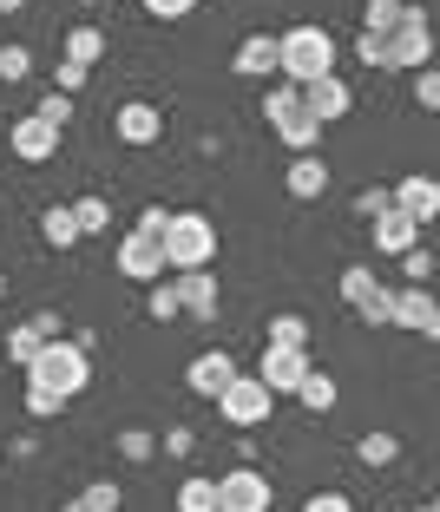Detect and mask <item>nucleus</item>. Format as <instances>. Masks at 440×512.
Instances as JSON below:
<instances>
[{"label":"nucleus","mask_w":440,"mask_h":512,"mask_svg":"<svg viewBox=\"0 0 440 512\" xmlns=\"http://www.w3.org/2000/svg\"><path fill=\"white\" fill-rule=\"evenodd\" d=\"M276 60H283V79L289 86H309V79L335 73V33L329 27H283L276 33Z\"/></svg>","instance_id":"obj_1"},{"label":"nucleus","mask_w":440,"mask_h":512,"mask_svg":"<svg viewBox=\"0 0 440 512\" xmlns=\"http://www.w3.org/2000/svg\"><path fill=\"white\" fill-rule=\"evenodd\" d=\"M27 381H33V388H46V394H60V401H73V394L92 381V355L73 342V335H60V342H46L40 355H33Z\"/></svg>","instance_id":"obj_2"},{"label":"nucleus","mask_w":440,"mask_h":512,"mask_svg":"<svg viewBox=\"0 0 440 512\" xmlns=\"http://www.w3.org/2000/svg\"><path fill=\"white\" fill-rule=\"evenodd\" d=\"M165 263L171 270H211V256H217V224L204 211H171V224H165Z\"/></svg>","instance_id":"obj_3"},{"label":"nucleus","mask_w":440,"mask_h":512,"mask_svg":"<svg viewBox=\"0 0 440 512\" xmlns=\"http://www.w3.org/2000/svg\"><path fill=\"white\" fill-rule=\"evenodd\" d=\"M263 119H270V132L283 138L296 158H303V151H316V138H322V125L303 112V86H289V79L263 92Z\"/></svg>","instance_id":"obj_4"},{"label":"nucleus","mask_w":440,"mask_h":512,"mask_svg":"<svg viewBox=\"0 0 440 512\" xmlns=\"http://www.w3.org/2000/svg\"><path fill=\"white\" fill-rule=\"evenodd\" d=\"M421 66H434V20L427 7H408L401 27L388 33V73H421Z\"/></svg>","instance_id":"obj_5"},{"label":"nucleus","mask_w":440,"mask_h":512,"mask_svg":"<svg viewBox=\"0 0 440 512\" xmlns=\"http://www.w3.org/2000/svg\"><path fill=\"white\" fill-rule=\"evenodd\" d=\"M217 414H224L230 427H263V421L276 414V394L263 388L257 375H237L224 394H217Z\"/></svg>","instance_id":"obj_6"},{"label":"nucleus","mask_w":440,"mask_h":512,"mask_svg":"<svg viewBox=\"0 0 440 512\" xmlns=\"http://www.w3.org/2000/svg\"><path fill=\"white\" fill-rule=\"evenodd\" d=\"M270 506H276V493H270V480H263L250 460L217 480V512H270Z\"/></svg>","instance_id":"obj_7"},{"label":"nucleus","mask_w":440,"mask_h":512,"mask_svg":"<svg viewBox=\"0 0 440 512\" xmlns=\"http://www.w3.org/2000/svg\"><path fill=\"white\" fill-rule=\"evenodd\" d=\"M309 368H316V362H309V348H263L257 381H263L270 394H296V388L309 381Z\"/></svg>","instance_id":"obj_8"},{"label":"nucleus","mask_w":440,"mask_h":512,"mask_svg":"<svg viewBox=\"0 0 440 512\" xmlns=\"http://www.w3.org/2000/svg\"><path fill=\"white\" fill-rule=\"evenodd\" d=\"M165 270H171V263H165V243H158V237H145V230L119 237V276H132V283H145V289H152Z\"/></svg>","instance_id":"obj_9"},{"label":"nucleus","mask_w":440,"mask_h":512,"mask_svg":"<svg viewBox=\"0 0 440 512\" xmlns=\"http://www.w3.org/2000/svg\"><path fill=\"white\" fill-rule=\"evenodd\" d=\"M303 112H309L316 125H335V119H349V112H355V86H349V79H335V73L309 79V86H303Z\"/></svg>","instance_id":"obj_10"},{"label":"nucleus","mask_w":440,"mask_h":512,"mask_svg":"<svg viewBox=\"0 0 440 512\" xmlns=\"http://www.w3.org/2000/svg\"><path fill=\"white\" fill-rule=\"evenodd\" d=\"M112 132H119V145H158V138H165V112H158L152 99H125V106L112 112Z\"/></svg>","instance_id":"obj_11"},{"label":"nucleus","mask_w":440,"mask_h":512,"mask_svg":"<svg viewBox=\"0 0 440 512\" xmlns=\"http://www.w3.org/2000/svg\"><path fill=\"white\" fill-rule=\"evenodd\" d=\"M237 375H243V368L230 362L224 348H204V355H191V368H184V388H191V394H204V401H217V394H224Z\"/></svg>","instance_id":"obj_12"},{"label":"nucleus","mask_w":440,"mask_h":512,"mask_svg":"<svg viewBox=\"0 0 440 512\" xmlns=\"http://www.w3.org/2000/svg\"><path fill=\"white\" fill-rule=\"evenodd\" d=\"M395 211L408 217V224H434V217H440V178L408 171V178L395 184Z\"/></svg>","instance_id":"obj_13"},{"label":"nucleus","mask_w":440,"mask_h":512,"mask_svg":"<svg viewBox=\"0 0 440 512\" xmlns=\"http://www.w3.org/2000/svg\"><path fill=\"white\" fill-rule=\"evenodd\" d=\"M230 73L237 79H283V60H276V33H250V40L230 53Z\"/></svg>","instance_id":"obj_14"},{"label":"nucleus","mask_w":440,"mask_h":512,"mask_svg":"<svg viewBox=\"0 0 440 512\" xmlns=\"http://www.w3.org/2000/svg\"><path fill=\"white\" fill-rule=\"evenodd\" d=\"M7 145H14V158H20V165H46V158L60 151V132H53L46 119H33V112H27V119H14V125H7Z\"/></svg>","instance_id":"obj_15"},{"label":"nucleus","mask_w":440,"mask_h":512,"mask_svg":"<svg viewBox=\"0 0 440 512\" xmlns=\"http://www.w3.org/2000/svg\"><path fill=\"white\" fill-rule=\"evenodd\" d=\"M171 296H178L184 316H204V322L217 316V276L211 270H184L178 283H171Z\"/></svg>","instance_id":"obj_16"},{"label":"nucleus","mask_w":440,"mask_h":512,"mask_svg":"<svg viewBox=\"0 0 440 512\" xmlns=\"http://www.w3.org/2000/svg\"><path fill=\"white\" fill-rule=\"evenodd\" d=\"M368 237H375V250H381V256H408V250H421V224H408L401 211L375 217V224H368Z\"/></svg>","instance_id":"obj_17"},{"label":"nucleus","mask_w":440,"mask_h":512,"mask_svg":"<svg viewBox=\"0 0 440 512\" xmlns=\"http://www.w3.org/2000/svg\"><path fill=\"white\" fill-rule=\"evenodd\" d=\"M322 191H329V165H322L316 151H303V158H289V197H303V204H316Z\"/></svg>","instance_id":"obj_18"},{"label":"nucleus","mask_w":440,"mask_h":512,"mask_svg":"<svg viewBox=\"0 0 440 512\" xmlns=\"http://www.w3.org/2000/svg\"><path fill=\"white\" fill-rule=\"evenodd\" d=\"M40 237H46V250H79V217H73V204H46L40 211Z\"/></svg>","instance_id":"obj_19"},{"label":"nucleus","mask_w":440,"mask_h":512,"mask_svg":"<svg viewBox=\"0 0 440 512\" xmlns=\"http://www.w3.org/2000/svg\"><path fill=\"white\" fill-rule=\"evenodd\" d=\"M0 348H7V362L14 368H33V355L46 348V335H40V322H14V329H0Z\"/></svg>","instance_id":"obj_20"},{"label":"nucleus","mask_w":440,"mask_h":512,"mask_svg":"<svg viewBox=\"0 0 440 512\" xmlns=\"http://www.w3.org/2000/svg\"><path fill=\"white\" fill-rule=\"evenodd\" d=\"M427 316H434V296H427V289H395V329H414V335H421V322Z\"/></svg>","instance_id":"obj_21"},{"label":"nucleus","mask_w":440,"mask_h":512,"mask_svg":"<svg viewBox=\"0 0 440 512\" xmlns=\"http://www.w3.org/2000/svg\"><path fill=\"white\" fill-rule=\"evenodd\" d=\"M296 401H303L309 414H335V401H342V388H335V375H322V368H309V381L296 388Z\"/></svg>","instance_id":"obj_22"},{"label":"nucleus","mask_w":440,"mask_h":512,"mask_svg":"<svg viewBox=\"0 0 440 512\" xmlns=\"http://www.w3.org/2000/svg\"><path fill=\"white\" fill-rule=\"evenodd\" d=\"M66 60L92 73V66L106 60V33H99V27H73V33H66Z\"/></svg>","instance_id":"obj_23"},{"label":"nucleus","mask_w":440,"mask_h":512,"mask_svg":"<svg viewBox=\"0 0 440 512\" xmlns=\"http://www.w3.org/2000/svg\"><path fill=\"white\" fill-rule=\"evenodd\" d=\"M263 348H309V316H296V309L270 316V335H263Z\"/></svg>","instance_id":"obj_24"},{"label":"nucleus","mask_w":440,"mask_h":512,"mask_svg":"<svg viewBox=\"0 0 440 512\" xmlns=\"http://www.w3.org/2000/svg\"><path fill=\"white\" fill-rule=\"evenodd\" d=\"M355 453H362V467H395V460H401V440L388 434V427H375V434L355 440Z\"/></svg>","instance_id":"obj_25"},{"label":"nucleus","mask_w":440,"mask_h":512,"mask_svg":"<svg viewBox=\"0 0 440 512\" xmlns=\"http://www.w3.org/2000/svg\"><path fill=\"white\" fill-rule=\"evenodd\" d=\"M401 14H408V0H368L362 7V33H395Z\"/></svg>","instance_id":"obj_26"},{"label":"nucleus","mask_w":440,"mask_h":512,"mask_svg":"<svg viewBox=\"0 0 440 512\" xmlns=\"http://www.w3.org/2000/svg\"><path fill=\"white\" fill-rule=\"evenodd\" d=\"M375 289H381V276H375V270H362V263H349V270H342V302H349V309H362Z\"/></svg>","instance_id":"obj_27"},{"label":"nucleus","mask_w":440,"mask_h":512,"mask_svg":"<svg viewBox=\"0 0 440 512\" xmlns=\"http://www.w3.org/2000/svg\"><path fill=\"white\" fill-rule=\"evenodd\" d=\"M73 217H79V237H99V230H112V204H106V197H79Z\"/></svg>","instance_id":"obj_28"},{"label":"nucleus","mask_w":440,"mask_h":512,"mask_svg":"<svg viewBox=\"0 0 440 512\" xmlns=\"http://www.w3.org/2000/svg\"><path fill=\"white\" fill-rule=\"evenodd\" d=\"M178 512H217V480H198V473H191V480L178 486Z\"/></svg>","instance_id":"obj_29"},{"label":"nucleus","mask_w":440,"mask_h":512,"mask_svg":"<svg viewBox=\"0 0 440 512\" xmlns=\"http://www.w3.org/2000/svg\"><path fill=\"white\" fill-rule=\"evenodd\" d=\"M355 60L368 73H388V33H355Z\"/></svg>","instance_id":"obj_30"},{"label":"nucleus","mask_w":440,"mask_h":512,"mask_svg":"<svg viewBox=\"0 0 440 512\" xmlns=\"http://www.w3.org/2000/svg\"><path fill=\"white\" fill-rule=\"evenodd\" d=\"M20 79H33V53L27 46H0V86H20Z\"/></svg>","instance_id":"obj_31"},{"label":"nucleus","mask_w":440,"mask_h":512,"mask_svg":"<svg viewBox=\"0 0 440 512\" xmlns=\"http://www.w3.org/2000/svg\"><path fill=\"white\" fill-rule=\"evenodd\" d=\"M33 119H46L53 132H66V125H73V99H66V92H40V106H33Z\"/></svg>","instance_id":"obj_32"},{"label":"nucleus","mask_w":440,"mask_h":512,"mask_svg":"<svg viewBox=\"0 0 440 512\" xmlns=\"http://www.w3.org/2000/svg\"><path fill=\"white\" fill-rule=\"evenodd\" d=\"M362 322L368 329H395V289H375V296L362 302Z\"/></svg>","instance_id":"obj_33"},{"label":"nucleus","mask_w":440,"mask_h":512,"mask_svg":"<svg viewBox=\"0 0 440 512\" xmlns=\"http://www.w3.org/2000/svg\"><path fill=\"white\" fill-rule=\"evenodd\" d=\"M388 211H395V184H375V191L355 197V217H368V224H375V217H388Z\"/></svg>","instance_id":"obj_34"},{"label":"nucleus","mask_w":440,"mask_h":512,"mask_svg":"<svg viewBox=\"0 0 440 512\" xmlns=\"http://www.w3.org/2000/svg\"><path fill=\"white\" fill-rule=\"evenodd\" d=\"M414 106L440 112V66H421V73H414Z\"/></svg>","instance_id":"obj_35"},{"label":"nucleus","mask_w":440,"mask_h":512,"mask_svg":"<svg viewBox=\"0 0 440 512\" xmlns=\"http://www.w3.org/2000/svg\"><path fill=\"white\" fill-rule=\"evenodd\" d=\"M86 66H73V60H60V66H53V92H66V99H79V92H86Z\"/></svg>","instance_id":"obj_36"},{"label":"nucleus","mask_w":440,"mask_h":512,"mask_svg":"<svg viewBox=\"0 0 440 512\" xmlns=\"http://www.w3.org/2000/svg\"><path fill=\"white\" fill-rule=\"evenodd\" d=\"M145 309H152V322H178V296H171V283H152V296H145Z\"/></svg>","instance_id":"obj_37"},{"label":"nucleus","mask_w":440,"mask_h":512,"mask_svg":"<svg viewBox=\"0 0 440 512\" xmlns=\"http://www.w3.org/2000/svg\"><path fill=\"white\" fill-rule=\"evenodd\" d=\"M27 414H33V421H53V414H66V401H60V394H46V388H33V381H27Z\"/></svg>","instance_id":"obj_38"},{"label":"nucleus","mask_w":440,"mask_h":512,"mask_svg":"<svg viewBox=\"0 0 440 512\" xmlns=\"http://www.w3.org/2000/svg\"><path fill=\"white\" fill-rule=\"evenodd\" d=\"M119 453H125V460H152V453H158V440L145 434V427H125V434H119Z\"/></svg>","instance_id":"obj_39"},{"label":"nucleus","mask_w":440,"mask_h":512,"mask_svg":"<svg viewBox=\"0 0 440 512\" xmlns=\"http://www.w3.org/2000/svg\"><path fill=\"white\" fill-rule=\"evenodd\" d=\"M79 499H86L92 512H119V480H92V486H86Z\"/></svg>","instance_id":"obj_40"},{"label":"nucleus","mask_w":440,"mask_h":512,"mask_svg":"<svg viewBox=\"0 0 440 512\" xmlns=\"http://www.w3.org/2000/svg\"><path fill=\"white\" fill-rule=\"evenodd\" d=\"M138 7H145L152 20H191L198 14V0H138Z\"/></svg>","instance_id":"obj_41"},{"label":"nucleus","mask_w":440,"mask_h":512,"mask_svg":"<svg viewBox=\"0 0 440 512\" xmlns=\"http://www.w3.org/2000/svg\"><path fill=\"white\" fill-rule=\"evenodd\" d=\"M303 512H355V499L349 493H309Z\"/></svg>","instance_id":"obj_42"},{"label":"nucleus","mask_w":440,"mask_h":512,"mask_svg":"<svg viewBox=\"0 0 440 512\" xmlns=\"http://www.w3.org/2000/svg\"><path fill=\"white\" fill-rule=\"evenodd\" d=\"M165 224H171V211H165V204H145L132 230H145V237H165Z\"/></svg>","instance_id":"obj_43"},{"label":"nucleus","mask_w":440,"mask_h":512,"mask_svg":"<svg viewBox=\"0 0 440 512\" xmlns=\"http://www.w3.org/2000/svg\"><path fill=\"white\" fill-rule=\"evenodd\" d=\"M401 263H408V283H414V289H427V276H434V256H427V250H408Z\"/></svg>","instance_id":"obj_44"},{"label":"nucleus","mask_w":440,"mask_h":512,"mask_svg":"<svg viewBox=\"0 0 440 512\" xmlns=\"http://www.w3.org/2000/svg\"><path fill=\"white\" fill-rule=\"evenodd\" d=\"M165 453H191V427H171V434H165Z\"/></svg>","instance_id":"obj_45"},{"label":"nucleus","mask_w":440,"mask_h":512,"mask_svg":"<svg viewBox=\"0 0 440 512\" xmlns=\"http://www.w3.org/2000/svg\"><path fill=\"white\" fill-rule=\"evenodd\" d=\"M421 335H427V342H440V302H434V316L421 322Z\"/></svg>","instance_id":"obj_46"},{"label":"nucleus","mask_w":440,"mask_h":512,"mask_svg":"<svg viewBox=\"0 0 440 512\" xmlns=\"http://www.w3.org/2000/svg\"><path fill=\"white\" fill-rule=\"evenodd\" d=\"M0 14H27V0H0Z\"/></svg>","instance_id":"obj_47"},{"label":"nucleus","mask_w":440,"mask_h":512,"mask_svg":"<svg viewBox=\"0 0 440 512\" xmlns=\"http://www.w3.org/2000/svg\"><path fill=\"white\" fill-rule=\"evenodd\" d=\"M60 512H92V506H86V499H79V493H73V499H66V506H60Z\"/></svg>","instance_id":"obj_48"},{"label":"nucleus","mask_w":440,"mask_h":512,"mask_svg":"<svg viewBox=\"0 0 440 512\" xmlns=\"http://www.w3.org/2000/svg\"><path fill=\"white\" fill-rule=\"evenodd\" d=\"M0 296H7V276H0Z\"/></svg>","instance_id":"obj_49"},{"label":"nucleus","mask_w":440,"mask_h":512,"mask_svg":"<svg viewBox=\"0 0 440 512\" xmlns=\"http://www.w3.org/2000/svg\"><path fill=\"white\" fill-rule=\"evenodd\" d=\"M427 506H434V512H440V499H427Z\"/></svg>","instance_id":"obj_50"},{"label":"nucleus","mask_w":440,"mask_h":512,"mask_svg":"<svg viewBox=\"0 0 440 512\" xmlns=\"http://www.w3.org/2000/svg\"><path fill=\"white\" fill-rule=\"evenodd\" d=\"M414 512H434V506H414Z\"/></svg>","instance_id":"obj_51"},{"label":"nucleus","mask_w":440,"mask_h":512,"mask_svg":"<svg viewBox=\"0 0 440 512\" xmlns=\"http://www.w3.org/2000/svg\"><path fill=\"white\" fill-rule=\"evenodd\" d=\"M86 7H92V0H86Z\"/></svg>","instance_id":"obj_52"}]
</instances>
